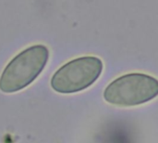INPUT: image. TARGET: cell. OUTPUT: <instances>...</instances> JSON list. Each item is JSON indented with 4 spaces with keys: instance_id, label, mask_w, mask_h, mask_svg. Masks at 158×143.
Instances as JSON below:
<instances>
[{
    "instance_id": "1",
    "label": "cell",
    "mask_w": 158,
    "mask_h": 143,
    "mask_svg": "<svg viewBox=\"0 0 158 143\" xmlns=\"http://www.w3.org/2000/svg\"><path fill=\"white\" fill-rule=\"evenodd\" d=\"M49 59L44 45H34L15 56L5 67L0 76V90L15 93L31 84L43 72Z\"/></svg>"
},
{
    "instance_id": "2",
    "label": "cell",
    "mask_w": 158,
    "mask_h": 143,
    "mask_svg": "<svg viewBox=\"0 0 158 143\" xmlns=\"http://www.w3.org/2000/svg\"><path fill=\"white\" fill-rule=\"evenodd\" d=\"M103 95L114 106H139L158 97V79L143 73L123 74L108 84Z\"/></svg>"
},
{
    "instance_id": "3",
    "label": "cell",
    "mask_w": 158,
    "mask_h": 143,
    "mask_svg": "<svg viewBox=\"0 0 158 143\" xmlns=\"http://www.w3.org/2000/svg\"><path fill=\"white\" fill-rule=\"evenodd\" d=\"M104 70L102 60L95 56H84L69 60L60 67L51 78V87L57 93L81 92L101 76Z\"/></svg>"
}]
</instances>
